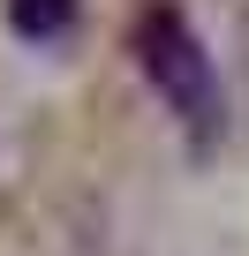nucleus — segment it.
Instances as JSON below:
<instances>
[{
  "mask_svg": "<svg viewBox=\"0 0 249 256\" xmlns=\"http://www.w3.org/2000/svg\"><path fill=\"white\" fill-rule=\"evenodd\" d=\"M136 68L159 90V106L174 113V128L189 136V151H211L219 128H226V90H219V68H211V53H204V38L189 30L181 8H144Z\"/></svg>",
  "mask_w": 249,
  "mask_h": 256,
  "instance_id": "nucleus-1",
  "label": "nucleus"
},
{
  "mask_svg": "<svg viewBox=\"0 0 249 256\" xmlns=\"http://www.w3.org/2000/svg\"><path fill=\"white\" fill-rule=\"evenodd\" d=\"M8 23H16V38L53 46V38L76 30V0H8Z\"/></svg>",
  "mask_w": 249,
  "mask_h": 256,
  "instance_id": "nucleus-2",
  "label": "nucleus"
}]
</instances>
